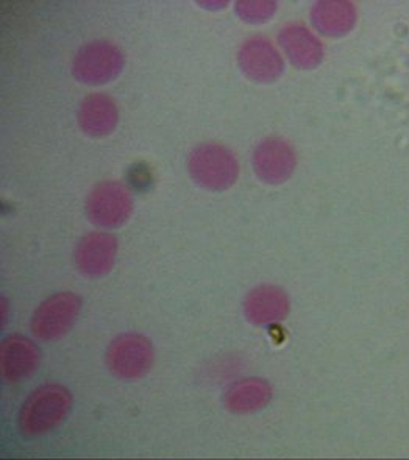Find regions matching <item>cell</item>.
Masks as SVG:
<instances>
[{
	"instance_id": "6da1fadb",
	"label": "cell",
	"mask_w": 409,
	"mask_h": 460,
	"mask_svg": "<svg viewBox=\"0 0 409 460\" xmlns=\"http://www.w3.org/2000/svg\"><path fill=\"white\" fill-rule=\"evenodd\" d=\"M74 398L59 384H48L30 394L19 412V429L24 436H42L55 429L71 412Z\"/></svg>"
},
{
	"instance_id": "7a4b0ae2",
	"label": "cell",
	"mask_w": 409,
	"mask_h": 460,
	"mask_svg": "<svg viewBox=\"0 0 409 460\" xmlns=\"http://www.w3.org/2000/svg\"><path fill=\"white\" fill-rule=\"evenodd\" d=\"M188 172L203 190L222 192L236 183L239 163L230 148L216 142H205L191 152Z\"/></svg>"
},
{
	"instance_id": "3957f363",
	"label": "cell",
	"mask_w": 409,
	"mask_h": 460,
	"mask_svg": "<svg viewBox=\"0 0 409 460\" xmlns=\"http://www.w3.org/2000/svg\"><path fill=\"white\" fill-rule=\"evenodd\" d=\"M155 349L148 337L125 332L116 337L107 349V367L122 381L144 378L154 367Z\"/></svg>"
},
{
	"instance_id": "277c9868",
	"label": "cell",
	"mask_w": 409,
	"mask_h": 460,
	"mask_svg": "<svg viewBox=\"0 0 409 460\" xmlns=\"http://www.w3.org/2000/svg\"><path fill=\"white\" fill-rule=\"evenodd\" d=\"M124 67V54L113 42L84 44L74 57L72 74L78 82L91 86L105 84L118 77Z\"/></svg>"
},
{
	"instance_id": "5b68a950",
	"label": "cell",
	"mask_w": 409,
	"mask_h": 460,
	"mask_svg": "<svg viewBox=\"0 0 409 460\" xmlns=\"http://www.w3.org/2000/svg\"><path fill=\"white\" fill-rule=\"evenodd\" d=\"M133 211V197L125 184L102 181L91 190L86 200V214L99 228L114 230L127 224Z\"/></svg>"
},
{
	"instance_id": "8992f818",
	"label": "cell",
	"mask_w": 409,
	"mask_h": 460,
	"mask_svg": "<svg viewBox=\"0 0 409 460\" xmlns=\"http://www.w3.org/2000/svg\"><path fill=\"white\" fill-rule=\"evenodd\" d=\"M82 311V298L72 292H59L49 296L38 306L33 319L31 331L38 339L46 342H54L65 337L77 322Z\"/></svg>"
},
{
	"instance_id": "52a82bcc",
	"label": "cell",
	"mask_w": 409,
	"mask_h": 460,
	"mask_svg": "<svg viewBox=\"0 0 409 460\" xmlns=\"http://www.w3.org/2000/svg\"><path fill=\"white\" fill-rule=\"evenodd\" d=\"M252 164L262 183L279 186L286 183L296 172V150L281 137H267L256 146Z\"/></svg>"
},
{
	"instance_id": "ba28073f",
	"label": "cell",
	"mask_w": 409,
	"mask_h": 460,
	"mask_svg": "<svg viewBox=\"0 0 409 460\" xmlns=\"http://www.w3.org/2000/svg\"><path fill=\"white\" fill-rule=\"evenodd\" d=\"M237 63L245 77L256 83H272L279 80L285 72V61L272 42L255 36L244 42Z\"/></svg>"
},
{
	"instance_id": "9c48e42d",
	"label": "cell",
	"mask_w": 409,
	"mask_h": 460,
	"mask_svg": "<svg viewBox=\"0 0 409 460\" xmlns=\"http://www.w3.org/2000/svg\"><path fill=\"white\" fill-rule=\"evenodd\" d=\"M118 239L111 233L94 231L82 237L74 250V264L86 278H102L113 270Z\"/></svg>"
},
{
	"instance_id": "30bf717a",
	"label": "cell",
	"mask_w": 409,
	"mask_h": 460,
	"mask_svg": "<svg viewBox=\"0 0 409 460\" xmlns=\"http://www.w3.org/2000/svg\"><path fill=\"white\" fill-rule=\"evenodd\" d=\"M289 309V296L285 290L273 284L258 286L250 290L244 300V315L256 326L275 325L283 322Z\"/></svg>"
},
{
	"instance_id": "8fae6325",
	"label": "cell",
	"mask_w": 409,
	"mask_h": 460,
	"mask_svg": "<svg viewBox=\"0 0 409 460\" xmlns=\"http://www.w3.org/2000/svg\"><path fill=\"white\" fill-rule=\"evenodd\" d=\"M41 351L24 336L6 337L0 345V375L8 383H19L38 370Z\"/></svg>"
},
{
	"instance_id": "7c38bea8",
	"label": "cell",
	"mask_w": 409,
	"mask_h": 460,
	"mask_svg": "<svg viewBox=\"0 0 409 460\" xmlns=\"http://www.w3.org/2000/svg\"><path fill=\"white\" fill-rule=\"evenodd\" d=\"M279 42L292 65L303 71L315 69L324 59L321 40L300 22L285 25L280 31Z\"/></svg>"
},
{
	"instance_id": "4fadbf2b",
	"label": "cell",
	"mask_w": 409,
	"mask_h": 460,
	"mask_svg": "<svg viewBox=\"0 0 409 460\" xmlns=\"http://www.w3.org/2000/svg\"><path fill=\"white\" fill-rule=\"evenodd\" d=\"M77 119L84 135L105 137L118 127V105L107 94H91L80 103Z\"/></svg>"
},
{
	"instance_id": "5bb4252c",
	"label": "cell",
	"mask_w": 409,
	"mask_h": 460,
	"mask_svg": "<svg viewBox=\"0 0 409 460\" xmlns=\"http://www.w3.org/2000/svg\"><path fill=\"white\" fill-rule=\"evenodd\" d=\"M358 21V10L347 0H321L311 8V22L322 35L341 38L351 33Z\"/></svg>"
},
{
	"instance_id": "9a60e30c",
	"label": "cell",
	"mask_w": 409,
	"mask_h": 460,
	"mask_svg": "<svg viewBox=\"0 0 409 460\" xmlns=\"http://www.w3.org/2000/svg\"><path fill=\"white\" fill-rule=\"evenodd\" d=\"M272 396V385L266 379H241L226 390L224 406L236 415H247L264 409Z\"/></svg>"
},
{
	"instance_id": "2e32d148",
	"label": "cell",
	"mask_w": 409,
	"mask_h": 460,
	"mask_svg": "<svg viewBox=\"0 0 409 460\" xmlns=\"http://www.w3.org/2000/svg\"><path fill=\"white\" fill-rule=\"evenodd\" d=\"M275 12H277V2L272 0H243L236 4L237 16L250 24L267 22Z\"/></svg>"
},
{
	"instance_id": "e0dca14e",
	"label": "cell",
	"mask_w": 409,
	"mask_h": 460,
	"mask_svg": "<svg viewBox=\"0 0 409 460\" xmlns=\"http://www.w3.org/2000/svg\"><path fill=\"white\" fill-rule=\"evenodd\" d=\"M130 181L137 190H144L147 188L152 177H150V171H148L147 165H135L131 167L130 171Z\"/></svg>"
}]
</instances>
